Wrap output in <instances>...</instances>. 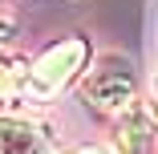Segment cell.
<instances>
[{"mask_svg":"<svg viewBox=\"0 0 158 154\" xmlns=\"http://www.w3.org/2000/svg\"><path fill=\"white\" fill-rule=\"evenodd\" d=\"M0 154H53V142L28 118H0Z\"/></svg>","mask_w":158,"mask_h":154,"instance_id":"obj_3","label":"cell"},{"mask_svg":"<svg viewBox=\"0 0 158 154\" xmlns=\"http://www.w3.org/2000/svg\"><path fill=\"white\" fill-rule=\"evenodd\" d=\"M4 98H8V65L0 61V102H4Z\"/></svg>","mask_w":158,"mask_h":154,"instance_id":"obj_5","label":"cell"},{"mask_svg":"<svg viewBox=\"0 0 158 154\" xmlns=\"http://www.w3.org/2000/svg\"><path fill=\"white\" fill-rule=\"evenodd\" d=\"M85 57H89V45H85L81 37H65V41H57L49 53H41L37 65L28 69V81H24L28 98L45 102V98L61 94V89L73 81V73L85 65Z\"/></svg>","mask_w":158,"mask_h":154,"instance_id":"obj_1","label":"cell"},{"mask_svg":"<svg viewBox=\"0 0 158 154\" xmlns=\"http://www.w3.org/2000/svg\"><path fill=\"white\" fill-rule=\"evenodd\" d=\"M150 150V126L146 118L130 110V118L118 126V154H146Z\"/></svg>","mask_w":158,"mask_h":154,"instance_id":"obj_4","label":"cell"},{"mask_svg":"<svg viewBox=\"0 0 158 154\" xmlns=\"http://www.w3.org/2000/svg\"><path fill=\"white\" fill-rule=\"evenodd\" d=\"M154 98H158V73H154Z\"/></svg>","mask_w":158,"mask_h":154,"instance_id":"obj_7","label":"cell"},{"mask_svg":"<svg viewBox=\"0 0 158 154\" xmlns=\"http://www.w3.org/2000/svg\"><path fill=\"white\" fill-rule=\"evenodd\" d=\"M77 154H106V150H93V146H89V150H77Z\"/></svg>","mask_w":158,"mask_h":154,"instance_id":"obj_6","label":"cell"},{"mask_svg":"<svg viewBox=\"0 0 158 154\" xmlns=\"http://www.w3.org/2000/svg\"><path fill=\"white\" fill-rule=\"evenodd\" d=\"M85 98L106 110V114H126L134 106V77L126 73V69H98V73H89L85 81Z\"/></svg>","mask_w":158,"mask_h":154,"instance_id":"obj_2","label":"cell"}]
</instances>
